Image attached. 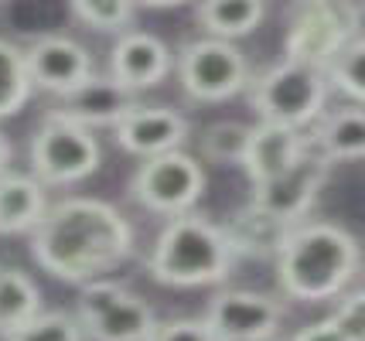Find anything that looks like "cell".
Masks as SVG:
<instances>
[{
  "mask_svg": "<svg viewBox=\"0 0 365 341\" xmlns=\"http://www.w3.org/2000/svg\"><path fill=\"white\" fill-rule=\"evenodd\" d=\"M133 249V232L120 211L96 198H68L45 211L34 229L38 266L68 283H89L116 270Z\"/></svg>",
  "mask_w": 365,
  "mask_h": 341,
  "instance_id": "obj_1",
  "label": "cell"
},
{
  "mask_svg": "<svg viewBox=\"0 0 365 341\" xmlns=\"http://www.w3.org/2000/svg\"><path fill=\"white\" fill-rule=\"evenodd\" d=\"M277 270L280 287L294 300L318 304L349 287V280L359 270V243L345 229L328 222L294 226L277 256Z\"/></svg>",
  "mask_w": 365,
  "mask_h": 341,
  "instance_id": "obj_2",
  "label": "cell"
},
{
  "mask_svg": "<svg viewBox=\"0 0 365 341\" xmlns=\"http://www.w3.org/2000/svg\"><path fill=\"white\" fill-rule=\"evenodd\" d=\"M236 260V249L229 243V232L212 226L198 215H175L158 246L150 253V273L168 287H205L222 283Z\"/></svg>",
  "mask_w": 365,
  "mask_h": 341,
  "instance_id": "obj_3",
  "label": "cell"
},
{
  "mask_svg": "<svg viewBox=\"0 0 365 341\" xmlns=\"http://www.w3.org/2000/svg\"><path fill=\"white\" fill-rule=\"evenodd\" d=\"M328 99V72L307 65L297 58H287L253 82V110L263 120L287 123V127H307L314 123Z\"/></svg>",
  "mask_w": 365,
  "mask_h": 341,
  "instance_id": "obj_4",
  "label": "cell"
},
{
  "mask_svg": "<svg viewBox=\"0 0 365 341\" xmlns=\"http://www.w3.org/2000/svg\"><path fill=\"white\" fill-rule=\"evenodd\" d=\"M99 167V144L79 120L48 113L31 137V171L41 184H76Z\"/></svg>",
  "mask_w": 365,
  "mask_h": 341,
  "instance_id": "obj_5",
  "label": "cell"
},
{
  "mask_svg": "<svg viewBox=\"0 0 365 341\" xmlns=\"http://www.w3.org/2000/svg\"><path fill=\"white\" fill-rule=\"evenodd\" d=\"M359 31V7L351 0H304L287 31V58L331 68Z\"/></svg>",
  "mask_w": 365,
  "mask_h": 341,
  "instance_id": "obj_6",
  "label": "cell"
},
{
  "mask_svg": "<svg viewBox=\"0 0 365 341\" xmlns=\"http://www.w3.org/2000/svg\"><path fill=\"white\" fill-rule=\"evenodd\" d=\"M79 325L93 341H150L158 318L120 283L89 280L79 293Z\"/></svg>",
  "mask_w": 365,
  "mask_h": 341,
  "instance_id": "obj_7",
  "label": "cell"
},
{
  "mask_svg": "<svg viewBox=\"0 0 365 341\" xmlns=\"http://www.w3.org/2000/svg\"><path fill=\"white\" fill-rule=\"evenodd\" d=\"M181 85L198 103H222L250 85V65L225 38H205L181 51Z\"/></svg>",
  "mask_w": 365,
  "mask_h": 341,
  "instance_id": "obj_8",
  "label": "cell"
},
{
  "mask_svg": "<svg viewBox=\"0 0 365 341\" xmlns=\"http://www.w3.org/2000/svg\"><path fill=\"white\" fill-rule=\"evenodd\" d=\"M202 192H205V171L181 150L147 157V164L133 178V195L140 198V205L160 215H185L202 198Z\"/></svg>",
  "mask_w": 365,
  "mask_h": 341,
  "instance_id": "obj_9",
  "label": "cell"
},
{
  "mask_svg": "<svg viewBox=\"0 0 365 341\" xmlns=\"http://www.w3.org/2000/svg\"><path fill=\"white\" fill-rule=\"evenodd\" d=\"M331 157H324L318 147L311 144L307 137V150H304L297 161L290 164L287 171L273 174V178L253 184V205L259 211H267L273 219H284L290 226H297L304 211L314 205L321 184L328 181V171H331Z\"/></svg>",
  "mask_w": 365,
  "mask_h": 341,
  "instance_id": "obj_10",
  "label": "cell"
},
{
  "mask_svg": "<svg viewBox=\"0 0 365 341\" xmlns=\"http://www.w3.org/2000/svg\"><path fill=\"white\" fill-rule=\"evenodd\" d=\"M284 308L250 290H225L208 308V325L219 341H270L280 327Z\"/></svg>",
  "mask_w": 365,
  "mask_h": 341,
  "instance_id": "obj_11",
  "label": "cell"
},
{
  "mask_svg": "<svg viewBox=\"0 0 365 341\" xmlns=\"http://www.w3.org/2000/svg\"><path fill=\"white\" fill-rule=\"evenodd\" d=\"M28 75L38 89H48L55 96H65L72 89H79L82 82L93 75V58L79 41L62 38V34H48L38 38L31 48L24 51Z\"/></svg>",
  "mask_w": 365,
  "mask_h": 341,
  "instance_id": "obj_12",
  "label": "cell"
},
{
  "mask_svg": "<svg viewBox=\"0 0 365 341\" xmlns=\"http://www.w3.org/2000/svg\"><path fill=\"white\" fill-rule=\"evenodd\" d=\"M113 130H116V140L123 150L137 154V157H158V154L178 150L185 144L188 120L168 106H137Z\"/></svg>",
  "mask_w": 365,
  "mask_h": 341,
  "instance_id": "obj_13",
  "label": "cell"
},
{
  "mask_svg": "<svg viewBox=\"0 0 365 341\" xmlns=\"http://www.w3.org/2000/svg\"><path fill=\"white\" fill-rule=\"evenodd\" d=\"M137 93L123 85L116 75H106V79H89L82 82L79 89L65 93L58 113L79 120L82 127H116L123 116H130L137 110Z\"/></svg>",
  "mask_w": 365,
  "mask_h": 341,
  "instance_id": "obj_14",
  "label": "cell"
},
{
  "mask_svg": "<svg viewBox=\"0 0 365 341\" xmlns=\"http://www.w3.org/2000/svg\"><path fill=\"white\" fill-rule=\"evenodd\" d=\"M171 68V51L168 45L147 31H130L116 41V48L110 55V75L130 85L133 93L137 89H150L158 85Z\"/></svg>",
  "mask_w": 365,
  "mask_h": 341,
  "instance_id": "obj_15",
  "label": "cell"
},
{
  "mask_svg": "<svg viewBox=\"0 0 365 341\" xmlns=\"http://www.w3.org/2000/svg\"><path fill=\"white\" fill-rule=\"evenodd\" d=\"M304 150H307V137L297 127L259 120V127H253V133H250V147H246L242 167L253 178V184H259V181L287 171Z\"/></svg>",
  "mask_w": 365,
  "mask_h": 341,
  "instance_id": "obj_16",
  "label": "cell"
},
{
  "mask_svg": "<svg viewBox=\"0 0 365 341\" xmlns=\"http://www.w3.org/2000/svg\"><path fill=\"white\" fill-rule=\"evenodd\" d=\"M48 211L45 184L34 174H0V236L34 232Z\"/></svg>",
  "mask_w": 365,
  "mask_h": 341,
  "instance_id": "obj_17",
  "label": "cell"
},
{
  "mask_svg": "<svg viewBox=\"0 0 365 341\" xmlns=\"http://www.w3.org/2000/svg\"><path fill=\"white\" fill-rule=\"evenodd\" d=\"M290 229H294L290 222L273 219L267 211H259L256 205H250L242 215H236L232 226H225V232H229V243L236 249V256L239 253H250V256H280Z\"/></svg>",
  "mask_w": 365,
  "mask_h": 341,
  "instance_id": "obj_18",
  "label": "cell"
},
{
  "mask_svg": "<svg viewBox=\"0 0 365 341\" xmlns=\"http://www.w3.org/2000/svg\"><path fill=\"white\" fill-rule=\"evenodd\" d=\"M311 144L331 161H359V157H365V110H359V106L334 110L331 116H324L318 123Z\"/></svg>",
  "mask_w": 365,
  "mask_h": 341,
  "instance_id": "obj_19",
  "label": "cell"
},
{
  "mask_svg": "<svg viewBox=\"0 0 365 341\" xmlns=\"http://www.w3.org/2000/svg\"><path fill=\"white\" fill-rule=\"evenodd\" d=\"M41 314V290L24 270L0 266V335L11 338L17 327Z\"/></svg>",
  "mask_w": 365,
  "mask_h": 341,
  "instance_id": "obj_20",
  "label": "cell"
},
{
  "mask_svg": "<svg viewBox=\"0 0 365 341\" xmlns=\"http://www.w3.org/2000/svg\"><path fill=\"white\" fill-rule=\"evenodd\" d=\"M267 14L263 0H202L198 7V24L215 38H242L256 31V24Z\"/></svg>",
  "mask_w": 365,
  "mask_h": 341,
  "instance_id": "obj_21",
  "label": "cell"
},
{
  "mask_svg": "<svg viewBox=\"0 0 365 341\" xmlns=\"http://www.w3.org/2000/svg\"><path fill=\"white\" fill-rule=\"evenodd\" d=\"M34 82L28 75V62L24 51L14 48L11 41H0V120L14 116L28 96H31Z\"/></svg>",
  "mask_w": 365,
  "mask_h": 341,
  "instance_id": "obj_22",
  "label": "cell"
},
{
  "mask_svg": "<svg viewBox=\"0 0 365 341\" xmlns=\"http://www.w3.org/2000/svg\"><path fill=\"white\" fill-rule=\"evenodd\" d=\"M250 133H253V127H242V123H215L202 133V150H205L208 161L242 164L246 147H250Z\"/></svg>",
  "mask_w": 365,
  "mask_h": 341,
  "instance_id": "obj_23",
  "label": "cell"
},
{
  "mask_svg": "<svg viewBox=\"0 0 365 341\" xmlns=\"http://www.w3.org/2000/svg\"><path fill=\"white\" fill-rule=\"evenodd\" d=\"M82 325L79 318L62 314V310H41L38 318H31L24 327H17L7 341H82Z\"/></svg>",
  "mask_w": 365,
  "mask_h": 341,
  "instance_id": "obj_24",
  "label": "cell"
},
{
  "mask_svg": "<svg viewBox=\"0 0 365 341\" xmlns=\"http://www.w3.org/2000/svg\"><path fill=\"white\" fill-rule=\"evenodd\" d=\"M72 11L96 31H120L133 17V0H72Z\"/></svg>",
  "mask_w": 365,
  "mask_h": 341,
  "instance_id": "obj_25",
  "label": "cell"
},
{
  "mask_svg": "<svg viewBox=\"0 0 365 341\" xmlns=\"http://www.w3.org/2000/svg\"><path fill=\"white\" fill-rule=\"evenodd\" d=\"M328 79L345 93V96L365 103V41H351L328 68Z\"/></svg>",
  "mask_w": 365,
  "mask_h": 341,
  "instance_id": "obj_26",
  "label": "cell"
},
{
  "mask_svg": "<svg viewBox=\"0 0 365 341\" xmlns=\"http://www.w3.org/2000/svg\"><path fill=\"white\" fill-rule=\"evenodd\" d=\"M150 341H219L215 331L208 321H191V318H181V321H168V325H158Z\"/></svg>",
  "mask_w": 365,
  "mask_h": 341,
  "instance_id": "obj_27",
  "label": "cell"
},
{
  "mask_svg": "<svg viewBox=\"0 0 365 341\" xmlns=\"http://www.w3.org/2000/svg\"><path fill=\"white\" fill-rule=\"evenodd\" d=\"M334 321L345 327V335H349L351 341H365V290L351 293L349 300L338 308Z\"/></svg>",
  "mask_w": 365,
  "mask_h": 341,
  "instance_id": "obj_28",
  "label": "cell"
},
{
  "mask_svg": "<svg viewBox=\"0 0 365 341\" xmlns=\"http://www.w3.org/2000/svg\"><path fill=\"white\" fill-rule=\"evenodd\" d=\"M294 341H351V338L345 335V327L338 325L334 318H328V321H318V325L304 327Z\"/></svg>",
  "mask_w": 365,
  "mask_h": 341,
  "instance_id": "obj_29",
  "label": "cell"
},
{
  "mask_svg": "<svg viewBox=\"0 0 365 341\" xmlns=\"http://www.w3.org/2000/svg\"><path fill=\"white\" fill-rule=\"evenodd\" d=\"M11 154H14V150H11V140H7V137L0 133V174H4V171L11 167Z\"/></svg>",
  "mask_w": 365,
  "mask_h": 341,
  "instance_id": "obj_30",
  "label": "cell"
},
{
  "mask_svg": "<svg viewBox=\"0 0 365 341\" xmlns=\"http://www.w3.org/2000/svg\"><path fill=\"white\" fill-rule=\"evenodd\" d=\"M147 7H178V4H185V0H140Z\"/></svg>",
  "mask_w": 365,
  "mask_h": 341,
  "instance_id": "obj_31",
  "label": "cell"
}]
</instances>
